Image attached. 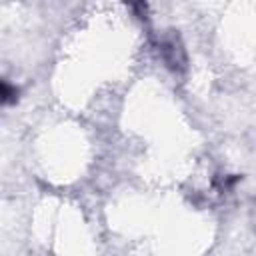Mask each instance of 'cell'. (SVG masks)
Masks as SVG:
<instances>
[{
    "mask_svg": "<svg viewBox=\"0 0 256 256\" xmlns=\"http://www.w3.org/2000/svg\"><path fill=\"white\" fill-rule=\"evenodd\" d=\"M16 94H18L16 88H12L8 82H2V102H4V104L14 102V100H16Z\"/></svg>",
    "mask_w": 256,
    "mask_h": 256,
    "instance_id": "1",
    "label": "cell"
}]
</instances>
